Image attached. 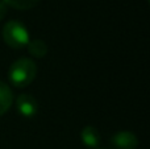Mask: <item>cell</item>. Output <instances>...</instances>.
I'll use <instances>...</instances> for the list:
<instances>
[{"label": "cell", "instance_id": "277c9868", "mask_svg": "<svg viewBox=\"0 0 150 149\" xmlns=\"http://www.w3.org/2000/svg\"><path fill=\"white\" fill-rule=\"evenodd\" d=\"M111 144L115 149H136L138 147V139L133 132L121 131L112 136Z\"/></svg>", "mask_w": 150, "mask_h": 149}, {"label": "cell", "instance_id": "3957f363", "mask_svg": "<svg viewBox=\"0 0 150 149\" xmlns=\"http://www.w3.org/2000/svg\"><path fill=\"white\" fill-rule=\"evenodd\" d=\"M16 108L24 118H34L38 111V103L30 94H21L16 99Z\"/></svg>", "mask_w": 150, "mask_h": 149}, {"label": "cell", "instance_id": "7a4b0ae2", "mask_svg": "<svg viewBox=\"0 0 150 149\" xmlns=\"http://www.w3.org/2000/svg\"><path fill=\"white\" fill-rule=\"evenodd\" d=\"M1 36L5 44L13 49L25 48L30 41V36L26 26L18 20H11L5 23L3 26Z\"/></svg>", "mask_w": 150, "mask_h": 149}, {"label": "cell", "instance_id": "8992f818", "mask_svg": "<svg viewBox=\"0 0 150 149\" xmlns=\"http://www.w3.org/2000/svg\"><path fill=\"white\" fill-rule=\"evenodd\" d=\"M13 103V94L7 83L0 81V116L4 115Z\"/></svg>", "mask_w": 150, "mask_h": 149}, {"label": "cell", "instance_id": "52a82bcc", "mask_svg": "<svg viewBox=\"0 0 150 149\" xmlns=\"http://www.w3.org/2000/svg\"><path fill=\"white\" fill-rule=\"evenodd\" d=\"M29 53L36 58H42L47 53V45L42 40H30L29 44L26 45Z\"/></svg>", "mask_w": 150, "mask_h": 149}, {"label": "cell", "instance_id": "ba28073f", "mask_svg": "<svg viewBox=\"0 0 150 149\" xmlns=\"http://www.w3.org/2000/svg\"><path fill=\"white\" fill-rule=\"evenodd\" d=\"M7 7H12L18 11H26L36 7L40 0H3Z\"/></svg>", "mask_w": 150, "mask_h": 149}, {"label": "cell", "instance_id": "9c48e42d", "mask_svg": "<svg viewBox=\"0 0 150 149\" xmlns=\"http://www.w3.org/2000/svg\"><path fill=\"white\" fill-rule=\"evenodd\" d=\"M5 15H7V5L3 0H0V21L5 17Z\"/></svg>", "mask_w": 150, "mask_h": 149}, {"label": "cell", "instance_id": "5b68a950", "mask_svg": "<svg viewBox=\"0 0 150 149\" xmlns=\"http://www.w3.org/2000/svg\"><path fill=\"white\" fill-rule=\"evenodd\" d=\"M82 143L90 149H98L100 145V133L99 131L92 126H87L82 129Z\"/></svg>", "mask_w": 150, "mask_h": 149}, {"label": "cell", "instance_id": "6da1fadb", "mask_svg": "<svg viewBox=\"0 0 150 149\" xmlns=\"http://www.w3.org/2000/svg\"><path fill=\"white\" fill-rule=\"evenodd\" d=\"M37 74V65L30 58H20L9 67V82L15 87H26L34 81Z\"/></svg>", "mask_w": 150, "mask_h": 149}]
</instances>
